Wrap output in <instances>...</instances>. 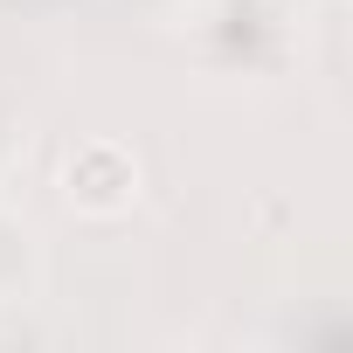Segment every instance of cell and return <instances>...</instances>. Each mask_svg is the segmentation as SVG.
I'll use <instances>...</instances> for the list:
<instances>
[{"label":"cell","instance_id":"obj_3","mask_svg":"<svg viewBox=\"0 0 353 353\" xmlns=\"http://www.w3.org/2000/svg\"><path fill=\"white\" fill-rule=\"evenodd\" d=\"M28 152V118L8 104V97H0V181H8V173H14V159Z\"/></svg>","mask_w":353,"mask_h":353},{"label":"cell","instance_id":"obj_1","mask_svg":"<svg viewBox=\"0 0 353 353\" xmlns=\"http://www.w3.org/2000/svg\"><path fill=\"white\" fill-rule=\"evenodd\" d=\"M208 70L222 77H277L291 63V8L284 0H201L188 14Z\"/></svg>","mask_w":353,"mask_h":353},{"label":"cell","instance_id":"obj_4","mask_svg":"<svg viewBox=\"0 0 353 353\" xmlns=\"http://www.w3.org/2000/svg\"><path fill=\"white\" fill-rule=\"evenodd\" d=\"M125 8H139V14H152V21H188L201 0H125Z\"/></svg>","mask_w":353,"mask_h":353},{"label":"cell","instance_id":"obj_2","mask_svg":"<svg viewBox=\"0 0 353 353\" xmlns=\"http://www.w3.org/2000/svg\"><path fill=\"white\" fill-rule=\"evenodd\" d=\"M63 194H70V208H83V215H125V208L139 201V159H132L125 145H111V139H90V145H77L70 166H63Z\"/></svg>","mask_w":353,"mask_h":353}]
</instances>
